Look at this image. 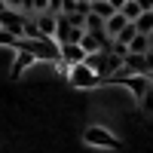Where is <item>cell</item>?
I'll use <instances>...</instances> for the list:
<instances>
[{
  "mask_svg": "<svg viewBox=\"0 0 153 153\" xmlns=\"http://www.w3.org/2000/svg\"><path fill=\"white\" fill-rule=\"evenodd\" d=\"M86 65L92 68L101 80H110V74H117L120 68H123V55H117V52H89L86 55Z\"/></svg>",
  "mask_w": 153,
  "mask_h": 153,
  "instance_id": "cell-1",
  "label": "cell"
},
{
  "mask_svg": "<svg viewBox=\"0 0 153 153\" xmlns=\"http://www.w3.org/2000/svg\"><path fill=\"white\" fill-rule=\"evenodd\" d=\"M68 80H71V86H76V89H95L98 83H101V76L86 65V61H80V65H71L68 68Z\"/></svg>",
  "mask_w": 153,
  "mask_h": 153,
  "instance_id": "cell-2",
  "label": "cell"
},
{
  "mask_svg": "<svg viewBox=\"0 0 153 153\" xmlns=\"http://www.w3.org/2000/svg\"><path fill=\"white\" fill-rule=\"evenodd\" d=\"M83 141L89 147H104V150H120V138L107 132V129H101V126H89L86 135H83Z\"/></svg>",
  "mask_w": 153,
  "mask_h": 153,
  "instance_id": "cell-3",
  "label": "cell"
},
{
  "mask_svg": "<svg viewBox=\"0 0 153 153\" xmlns=\"http://www.w3.org/2000/svg\"><path fill=\"white\" fill-rule=\"evenodd\" d=\"M25 22H28V12H22V9H3L0 12V28L9 31L12 37H22L25 34Z\"/></svg>",
  "mask_w": 153,
  "mask_h": 153,
  "instance_id": "cell-4",
  "label": "cell"
},
{
  "mask_svg": "<svg viewBox=\"0 0 153 153\" xmlns=\"http://www.w3.org/2000/svg\"><path fill=\"white\" fill-rule=\"evenodd\" d=\"M55 43H80V37H83V28H76V25L68 22V16H55Z\"/></svg>",
  "mask_w": 153,
  "mask_h": 153,
  "instance_id": "cell-5",
  "label": "cell"
},
{
  "mask_svg": "<svg viewBox=\"0 0 153 153\" xmlns=\"http://www.w3.org/2000/svg\"><path fill=\"white\" fill-rule=\"evenodd\" d=\"M86 61V49L80 43H61V65L71 68V65H80Z\"/></svg>",
  "mask_w": 153,
  "mask_h": 153,
  "instance_id": "cell-6",
  "label": "cell"
},
{
  "mask_svg": "<svg viewBox=\"0 0 153 153\" xmlns=\"http://www.w3.org/2000/svg\"><path fill=\"white\" fill-rule=\"evenodd\" d=\"M126 89H129V92L141 101L144 92L150 89V76H147V74H129V76H126Z\"/></svg>",
  "mask_w": 153,
  "mask_h": 153,
  "instance_id": "cell-7",
  "label": "cell"
},
{
  "mask_svg": "<svg viewBox=\"0 0 153 153\" xmlns=\"http://www.w3.org/2000/svg\"><path fill=\"white\" fill-rule=\"evenodd\" d=\"M123 68L129 74H147V52H129L123 58Z\"/></svg>",
  "mask_w": 153,
  "mask_h": 153,
  "instance_id": "cell-8",
  "label": "cell"
},
{
  "mask_svg": "<svg viewBox=\"0 0 153 153\" xmlns=\"http://www.w3.org/2000/svg\"><path fill=\"white\" fill-rule=\"evenodd\" d=\"M34 22H37V28H40L46 37H52V34H55V12H49V9L34 12Z\"/></svg>",
  "mask_w": 153,
  "mask_h": 153,
  "instance_id": "cell-9",
  "label": "cell"
},
{
  "mask_svg": "<svg viewBox=\"0 0 153 153\" xmlns=\"http://www.w3.org/2000/svg\"><path fill=\"white\" fill-rule=\"evenodd\" d=\"M126 25H129V19H126L123 12L117 9V12H113V16H110V19H104V31H107L110 37H117V34H120V31L126 28Z\"/></svg>",
  "mask_w": 153,
  "mask_h": 153,
  "instance_id": "cell-10",
  "label": "cell"
},
{
  "mask_svg": "<svg viewBox=\"0 0 153 153\" xmlns=\"http://www.w3.org/2000/svg\"><path fill=\"white\" fill-rule=\"evenodd\" d=\"M150 46H153L150 34H135L132 43H129V52H150Z\"/></svg>",
  "mask_w": 153,
  "mask_h": 153,
  "instance_id": "cell-11",
  "label": "cell"
},
{
  "mask_svg": "<svg viewBox=\"0 0 153 153\" xmlns=\"http://www.w3.org/2000/svg\"><path fill=\"white\" fill-rule=\"evenodd\" d=\"M135 28H138V34H150L153 31V9H144L141 16L135 19Z\"/></svg>",
  "mask_w": 153,
  "mask_h": 153,
  "instance_id": "cell-12",
  "label": "cell"
},
{
  "mask_svg": "<svg viewBox=\"0 0 153 153\" xmlns=\"http://www.w3.org/2000/svg\"><path fill=\"white\" fill-rule=\"evenodd\" d=\"M34 61H37V58H34L31 52H25V49H19V58H16V65H12V76H19V74H22L25 68H28V65H34Z\"/></svg>",
  "mask_w": 153,
  "mask_h": 153,
  "instance_id": "cell-13",
  "label": "cell"
},
{
  "mask_svg": "<svg viewBox=\"0 0 153 153\" xmlns=\"http://www.w3.org/2000/svg\"><path fill=\"white\" fill-rule=\"evenodd\" d=\"M92 12H98L101 19H110L117 9H113V3H110V0H92Z\"/></svg>",
  "mask_w": 153,
  "mask_h": 153,
  "instance_id": "cell-14",
  "label": "cell"
},
{
  "mask_svg": "<svg viewBox=\"0 0 153 153\" xmlns=\"http://www.w3.org/2000/svg\"><path fill=\"white\" fill-rule=\"evenodd\" d=\"M120 12H123V16H126V19H129V22H135V19H138V16H141V12H144V9H141V3H138V0H126V6H123Z\"/></svg>",
  "mask_w": 153,
  "mask_h": 153,
  "instance_id": "cell-15",
  "label": "cell"
},
{
  "mask_svg": "<svg viewBox=\"0 0 153 153\" xmlns=\"http://www.w3.org/2000/svg\"><path fill=\"white\" fill-rule=\"evenodd\" d=\"M86 31H104V19L98 12H92V9L86 12Z\"/></svg>",
  "mask_w": 153,
  "mask_h": 153,
  "instance_id": "cell-16",
  "label": "cell"
},
{
  "mask_svg": "<svg viewBox=\"0 0 153 153\" xmlns=\"http://www.w3.org/2000/svg\"><path fill=\"white\" fill-rule=\"evenodd\" d=\"M49 0H25L22 3V12H28V16H34V12H43Z\"/></svg>",
  "mask_w": 153,
  "mask_h": 153,
  "instance_id": "cell-17",
  "label": "cell"
},
{
  "mask_svg": "<svg viewBox=\"0 0 153 153\" xmlns=\"http://www.w3.org/2000/svg\"><path fill=\"white\" fill-rule=\"evenodd\" d=\"M135 34H138V28H135V22H129V25H126V28H123V31H120L117 37H113V40H120V43H126V46H129Z\"/></svg>",
  "mask_w": 153,
  "mask_h": 153,
  "instance_id": "cell-18",
  "label": "cell"
},
{
  "mask_svg": "<svg viewBox=\"0 0 153 153\" xmlns=\"http://www.w3.org/2000/svg\"><path fill=\"white\" fill-rule=\"evenodd\" d=\"M141 107H144L147 113H153V83H150V89H147L144 98H141Z\"/></svg>",
  "mask_w": 153,
  "mask_h": 153,
  "instance_id": "cell-19",
  "label": "cell"
},
{
  "mask_svg": "<svg viewBox=\"0 0 153 153\" xmlns=\"http://www.w3.org/2000/svg\"><path fill=\"white\" fill-rule=\"evenodd\" d=\"M16 40H19V37H12L9 31L0 28V46H16Z\"/></svg>",
  "mask_w": 153,
  "mask_h": 153,
  "instance_id": "cell-20",
  "label": "cell"
},
{
  "mask_svg": "<svg viewBox=\"0 0 153 153\" xmlns=\"http://www.w3.org/2000/svg\"><path fill=\"white\" fill-rule=\"evenodd\" d=\"M46 9H49V12H55V16H61V9H65V0H49Z\"/></svg>",
  "mask_w": 153,
  "mask_h": 153,
  "instance_id": "cell-21",
  "label": "cell"
},
{
  "mask_svg": "<svg viewBox=\"0 0 153 153\" xmlns=\"http://www.w3.org/2000/svg\"><path fill=\"white\" fill-rule=\"evenodd\" d=\"M22 3H25V0H6V6H9V9H22Z\"/></svg>",
  "mask_w": 153,
  "mask_h": 153,
  "instance_id": "cell-22",
  "label": "cell"
},
{
  "mask_svg": "<svg viewBox=\"0 0 153 153\" xmlns=\"http://www.w3.org/2000/svg\"><path fill=\"white\" fill-rule=\"evenodd\" d=\"M153 71V46H150V52H147V74Z\"/></svg>",
  "mask_w": 153,
  "mask_h": 153,
  "instance_id": "cell-23",
  "label": "cell"
},
{
  "mask_svg": "<svg viewBox=\"0 0 153 153\" xmlns=\"http://www.w3.org/2000/svg\"><path fill=\"white\" fill-rule=\"evenodd\" d=\"M141 3V9H153V0H138Z\"/></svg>",
  "mask_w": 153,
  "mask_h": 153,
  "instance_id": "cell-24",
  "label": "cell"
},
{
  "mask_svg": "<svg viewBox=\"0 0 153 153\" xmlns=\"http://www.w3.org/2000/svg\"><path fill=\"white\" fill-rule=\"evenodd\" d=\"M110 3H113V9H123V6H126V0H110Z\"/></svg>",
  "mask_w": 153,
  "mask_h": 153,
  "instance_id": "cell-25",
  "label": "cell"
},
{
  "mask_svg": "<svg viewBox=\"0 0 153 153\" xmlns=\"http://www.w3.org/2000/svg\"><path fill=\"white\" fill-rule=\"evenodd\" d=\"M3 9H6V0H0V12H3Z\"/></svg>",
  "mask_w": 153,
  "mask_h": 153,
  "instance_id": "cell-26",
  "label": "cell"
},
{
  "mask_svg": "<svg viewBox=\"0 0 153 153\" xmlns=\"http://www.w3.org/2000/svg\"><path fill=\"white\" fill-rule=\"evenodd\" d=\"M150 37H153V31H150Z\"/></svg>",
  "mask_w": 153,
  "mask_h": 153,
  "instance_id": "cell-27",
  "label": "cell"
}]
</instances>
